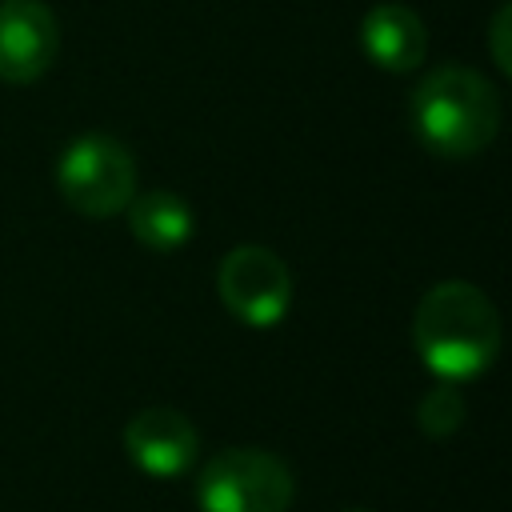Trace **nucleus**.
I'll return each mask as SVG.
<instances>
[{"instance_id":"7","label":"nucleus","mask_w":512,"mask_h":512,"mask_svg":"<svg viewBox=\"0 0 512 512\" xmlns=\"http://www.w3.org/2000/svg\"><path fill=\"white\" fill-rule=\"evenodd\" d=\"M60 52V24L44 0H0V80L32 84Z\"/></svg>"},{"instance_id":"6","label":"nucleus","mask_w":512,"mask_h":512,"mask_svg":"<svg viewBox=\"0 0 512 512\" xmlns=\"http://www.w3.org/2000/svg\"><path fill=\"white\" fill-rule=\"evenodd\" d=\"M124 452L144 476L176 480L196 464L200 436H196V424L180 408L152 404V408H140L124 424Z\"/></svg>"},{"instance_id":"12","label":"nucleus","mask_w":512,"mask_h":512,"mask_svg":"<svg viewBox=\"0 0 512 512\" xmlns=\"http://www.w3.org/2000/svg\"><path fill=\"white\" fill-rule=\"evenodd\" d=\"M352 512H360V508H352Z\"/></svg>"},{"instance_id":"8","label":"nucleus","mask_w":512,"mask_h":512,"mask_svg":"<svg viewBox=\"0 0 512 512\" xmlns=\"http://www.w3.org/2000/svg\"><path fill=\"white\" fill-rule=\"evenodd\" d=\"M360 48L384 72H416L428 52V32L408 4L384 0L360 20Z\"/></svg>"},{"instance_id":"9","label":"nucleus","mask_w":512,"mask_h":512,"mask_svg":"<svg viewBox=\"0 0 512 512\" xmlns=\"http://www.w3.org/2000/svg\"><path fill=\"white\" fill-rule=\"evenodd\" d=\"M128 228L132 236L148 248V252H176L192 240L196 232V216L188 208V200H180L168 188H152V192H136L128 200Z\"/></svg>"},{"instance_id":"3","label":"nucleus","mask_w":512,"mask_h":512,"mask_svg":"<svg viewBox=\"0 0 512 512\" xmlns=\"http://www.w3.org/2000/svg\"><path fill=\"white\" fill-rule=\"evenodd\" d=\"M56 188L72 212L108 220V216L124 212L128 200L136 196V160L116 136L84 132L60 152Z\"/></svg>"},{"instance_id":"11","label":"nucleus","mask_w":512,"mask_h":512,"mask_svg":"<svg viewBox=\"0 0 512 512\" xmlns=\"http://www.w3.org/2000/svg\"><path fill=\"white\" fill-rule=\"evenodd\" d=\"M508 24H512V4H500L496 16H492V28H488V44H492V64L500 72H512V52H508Z\"/></svg>"},{"instance_id":"5","label":"nucleus","mask_w":512,"mask_h":512,"mask_svg":"<svg viewBox=\"0 0 512 512\" xmlns=\"http://www.w3.org/2000/svg\"><path fill=\"white\" fill-rule=\"evenodd\" d=\"M220 304L248 328H276L292 308V268L264 244H236L216 264Z\"/></svg>"},{"instance_id":"10","label":"nucleus","mask_w":512,"mask_h":512,"mask_svg":"<svg viewBox=\"0 0 512 512\" xmlns=\"http://www.w3.org/2000/svg\"><path fill=\"white\" fill-rule=\"evenodd\" d=\"M416 424L432 440H444V436L460 432V424H464V396H460V388L448 384V380H436L424 392V400L416 404Z\"/></svg>"},{"instance_id":"2","label":"nucleus","mask_w":512,"mask_h":512,"mask_svg":"<svg viewBox=\"0 0 512 512\" xmlns=\"http://www.w3.org/2000/svg\"><path fill=\"white\" fill-rule=\"evenodd\" d=\"M500 92L496 84L464 64H444L420 76L408 120L424 152L440 160H468L484 152L500 132Z\"/></svg>"},{"instance_id":"4","label":"nucleus","mask_w":512,"mask_h":512,"mask_svg":"<svg viewBox=\"0 0 512 512\" xmlns=\"http://www.w3.org/2000/svg\"><path fill=\"white\" fill-rule=\"evenodd\" d=\"M292 468L264 448H224L196 472L200 512H288Z\"/></svg>"},{"instance_id":"1","label":"nucleus","mask_w":512,"mask_h":512,"mask_svg":"<svg viewBox=\"0 0 512 512\" xmlns=\"http://www.w3.org/2000/svg\"><path fill=\"white\" fill-rule=\"evenodd\" d=\"M412 348L436 380H472L488 372L500 352V312L484 288L440 280L412 312Z\"/></svg>"}]
</instances>
